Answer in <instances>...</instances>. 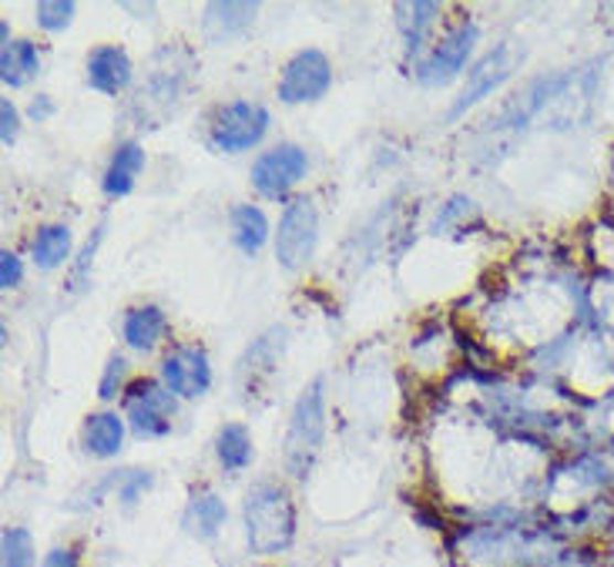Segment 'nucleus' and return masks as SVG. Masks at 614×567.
<instances>
[{"label":"nucleus","instance_id":"obj_25","mask_svg":"<svg viewBox=\"0 0 614 567\" xmlns=\"http://www.w3.org/2000/svg\"><path fill=\"white\" fill-rule=\"evenodd\" d=\"M21 279H24L21 259H18L14 253H0V286L14 289V286H21Z\"/></svg>","mask_w":614,"mask_h":567},{"label":"nucleus","instance_id":"obj_18","mask_svg":"<svg viewBox=\"0 0 614 567\" xmlns=\"http://www.w3.org/2000/svg\"><path fill=\"white\" fill-rule=\"evenodd\" d=\"M225 517H229L225 504H222L212 491H202V494L192 498L189 514H186V524L192 527V534H199V537L209 541V537L219 534V527L225 524Z\"/></svg>","mask_w":614,"mask_h":567},{"label":"nucleus","instance_id":"obj_15","mask_svg":"<svg viewBox=\"0 0 614 567\" xmlns=\"http://www.w3.org/2000/svg\"><path fill=\"white\" fill-rule=\"evenodd\" d=\"M125 440V420H118V414H95L84 424V450L92 457H118Z\"/></svg>","mask_w":614,"mask_h":567},{"label":"nucleus","instance_id":"obj_27","mask_svg":"<svg viewBox=\"0 0 614 567\" xmlns=\"http://www.w3.org/2000/svg\"><path fill=\"white\" fill-rule=\"evenodd\" d=\"M98 242H102V232H98V235H95V238L84 246V253H81V263H77V269H74V276H71V289H81V282H84V276H87V266H92V259H95Z\"/></svg>","mask_w":614,"mask_h":567},{"label":"nucleus","instance_id":"obj_26","mask_svg":"<svg viewBox=\"0 0 614 567\" xmlns=\"http://www.w3.org/2000/svg\"><path fill=\"white\" fill-rule=\"evenodd\" d=\"M0 138H4V145H11L18 138V108L11 98L0 101Z\"/></svg>","mask_w":614,"mask_h":567},{"label":"nucleus","instance_id":"obj_19","mask_svg":"<svg viewBox=\"0 0 614 567\" xmlns=\"http://www.w3.org/2000/svg\"><path fill=\"white\" fill-rule=\"evenodd\" d=\"M215 453H219V463L225 470H245L248 460H252V440H248V430L242 424H225L219 430V440H215Z\"/></svg>","mask_w":614,"mask_h":567},{"label":"nucleus","instance_id":"obj_17","mask_svg":"<svg viewBox=\"0 0 614 567\" xmlns=\"http://www.w3.org/2000/svg\"><path fill=\"white\" fill-rule=\"evenodd\" d=\"M232 238L245 256H255L269 238V222L255 205H235L232 208Z\"/></svg>","mask_w":614,"mask_h":567},{"label":"nucleus","instance_id":"obj_3","mask_svg":"<svg viewBox=\"0 0 614 567\" xmlns=\"http://www.w3.org/2000/svg\"><path fill=\"white\" fill-rule=\"evenodd\" d=\"M269 131V111L252 101H232L222 105L212 115L209 125V141L219 151H245L262 141V135Z\"/></svg>","mask_w":614,"mask_h":567},{"label":"nucleus","instance_id":"obj_8","mask_svg":"<svg viewBox=\"0 0 614 567\" xmlns=\"http://www.w3.org/2000/svg\"><path fill=\"white\" fill-rule=\"evenodd\" d=\"M474 44H477V28L474 24L454 28L441 44L433 47V54L420 64L416 77L423 81V85H447V81H454L464 71Z\"/></svg>","mask_w":614,"mask_h":567},{"label":"nucleus","instance_id":"obj_21","mask_svg":"<svg viewBox=\"0 0 614 567\" xmlns=\"http://www.w3.org/2000/svg\"><path fill=\"white\" fill-rule=\"evenodd\" d=\"M436 11H441V8H436V4H423V0H416V4H396L400 28H403V34H406V41H410L413 51L420 47V41H423L426 28L433 24V14Z\"/></svg>","mask_w":614,"mask_h":567},{"label":"nucleus","instance_id":"obj_14","mask_svg":"<svg viewBox=\"0 0 614 567\" xmlns=\"http://www.w3.org/2000/svg\"><path fill=\"white\" fill-rule=\"evenodd\" d=\"M252 18H255V4H232V0H229V4H209L205 8L202 28H205L209 41L222 44V41L242 34L252 24Z\"/></svg>","mask_w":614,"mask_h":567},{"label":"nucleus","instance_id":"obj_16","mask_svg":"<svg viewBox=\"0 0 614 567\" xmlns=\"http://www.w3.org/2000/svg\"><path fill=\"white\" fill-rule=\"evenodd\" d=\"M38 71H41V57L31 41L4 44V54H0V77H4L8 88H24Z\"/></svg>","mask_w":614,"mask_h":567},{"label":"nucleus","instance_id":"obj_13","mask_svg":"<svg viewBox=\"0 0 614 567\" xmlns=\"http://www.w3.org/2000/svg\"><path fill=\"white\" fill-rule=\"evenodd\" d=\"M141 169H145V151H141V145H135V141L121 145V148L115 151V158H112L108 172H105V182H102L105 195H112V199L128 195V192L135 189V179H138Z\"/></svg>","mask_w":614,"mask_h":567},{"label":"nucleus","instance_id":"obj_7","mask_svg":"<svg viewBox=\"0 0 614 567\" xmlns=\"http://www.w3.org/2000/svg\"><path fill=\"white\" fill-rule=\"evenodd\" d=\"M332 85V67L322 51H299L279 81V98L286 105H303V101H319Z\"/></svg>","mask_w":614,"mask_h":567},{"label":"nucleus","instance_id":"obj_28","mask_svg":"<svg viewBox=\"0 0 614 567\" xmlns=\"http://www.w3.org/2000/svg\"><path fill=\"white\" fill-rule=\"evenodd\" d=\"M148 488H151V473H141V470H138V473H131V477H128V483L121 488V501H125V504H135V501H138V494H141V491H148Z\"/></svg>","mask_w":614,"mask_h":567},{"label":"nucleus","instance_id":"obj_30","mask_svg":"<svg viewBox=\"0 0 614 567\" xmlns=\"http://www.w3.org/2000/svg\"><path fill=\"white\" fill-rule=\"evenodd\" d=\"M51 111H54V105H51L47 98H41V101H34V105H31V115H34L38 121H44V118H47Z\"/></svg>","mask_w":614,"mask_h":567},{"label":"nucleus","instance_id":"obj_20","mask_svg":"<svg viewBox=\"0 0 614 567\" xmlns=\"http://www.w3.org/2000/svg\"><path fill=\"white\" fill-rule=\"evenodd\" d=\"M71 253V232L67 225H44L34 238V263L41 269H57Z\"/></svg>","mask_w":614,"mask_h":567},{"label":"nucleus","instance_id":"obj_29","mask_svg":"<svg viewBox=\"0 0 614 567\" xmlns=\"http://www.w3.org/2000/svg\"><path fill=\"white\" fill-rule=\"evenodd\" d=\"M44 567H81V560H77V554L71 547H54L44 557Z\"/></svg>","mask_w":614,"mask_h":567},{"label":"nucleus","instance_id":"obj_12","mask_svg":"<svg viewBox=\"0 0 614 567\" xmlns=\"http://www.w3.org/2000/svg\"><path fill=\"white\" fill-rule=\"evenodd\" d=\"M165 327H168V319H165V312L158 306H138V309H131L125 315L121 333H125V343L131 350H141L145 353V350H155L158 346V340L165 336Z\"/></svg>","mask_w":614,"mask_h":567},{"label":"nucleus","instance_id":"obj_10","mask_svg":"<svg viewBox=\"0 0 614 567\" xmlns=\"http://www.w3.org/2000/svg\"><path fill=\"white\" fill-rule=\"evenodd\" d=\"M514 64H510V51L507 47H497L494 54H487L470 74H467V88L464 95L457 98V105L451 108V118H460L470 105H477L480 98H487L497 85H504V81L510 77Z\"/></svg>","mask_w":614,"mask_h":567},{"label":"nucleus","instance_id":"obj_6","mask_svg":"<svg viewBox=\"0 0 614 567\" xmlns=\"http://www.w3.org/2000/svg\"><path fill=\"white\" fill-rule=\"evenodd\" d=\"M306 151L296 145H279L266 154H258L252 165V185L266 199H286L303 179H306Z\"/></svg>","mask_w":614,"mask_h":567},{"label":"nucleus","instance_id":"obj_4","mask_svg":"<svg viewBox=\"0 0 614 567\" xmlns=\"http://www.w3.org/2000/svg\"><path fill=\"white\" fill-rule=\"evenodd\" d=\"M125 410L138 437H165L174 417V396L155 379H135L125 389Z\"/></svg>","mask_w":614,"mask_h":567},{"label":"nucleus","instance_id":"obj_2","mask_svg":"<svg viewBox=\"0 0 614 567\" xmlns=\"http://www.w3.org/2000/svg\"><path fill=\"white\" fill-rule=\"evenodd\" d=\"M326 434V399H322V379H316L296 403L289 437H286V470L293 477H306Z\"/></svg>","mask_w":614,"mask_h":567},{"label":"nucleus","instance_id":"obj_22","mask_svg":"<svg viewBox=\"0 0 614 567\" xmlns=\"http://www.w3.org/2000/svg\"><path fill=\"white\" fill-rule=\"evenodd\" d=\"M4 567H34V541L24 527L4 531Z\"/></svg>","mask_w":614,"mask_h":567},{"label":"nucleus","instance_id":"obj_24","mask_svg":"<svg viewBox=\"0 0 614 567\" xmlns=\"http://www.w3.org/2000/svg\"><path fill=\"white\" fill-rule=\"evenodd\" d=\"M121 379H125V360L121 356H112L108 360V370H105V376H102V399H112V396H118V389H121Z\"/></svg>","mask_w":614,"mask_h":567},{"label":"nucleus","instance_id":"obj_11","mask_svg":"<svg viewBox=\"0 0 614 567\" xmlns=\"http://www.w3.org/2000/svg\"><path fill=\"white\" fill-rule=\"evenodd\" d=\"M87 85L102 95H118L131 85V57L115 47V44H102L87 57Z\"/></svg>","mask_w":614,"mask_h":567},{"label":"nucleus","instance_id":"obj_9","mask_svg":"<svg viewBox=\"0 0 614 567\" xmlns=\"http://www.w3.org/2000/svg\"><path fill=\"white\" fill-rule=\"evenodd\" d=\"M161 379L171 393H179V396H202L212 386V366H209L205 350H199V346L171 350L161 363Z\"/></svg>","mask_w":614,"mask_h":567},{"label":"nucleus","instance_id":"obj_23","mask_svg":"<svg viewBox=\"0 0 614 567\" xmlns=\"http://www.w3.org/2000/svg\"><path fill=\"white\" fill-rule=\"evenodd\" d=\"M74 18V4L71 0H41L38 4V24L44 31H64Z\"/></svg>","mask_w":614,"mask_h":567},{"label":"nucleus","instance_id":"obj_5","mask_svg":"<svg viewBox=\"0 0 614 567\" xmlns=\"http://www.w3.org/2000/svg\"><path fill=\"white\" fill-rule=\"evenodd\" d=\"M316 238H319V215L309 199H296L286 205L283 222H279V238H276V259L286 269H303L313 253H316Z\"/></svg>","mask_w":614,"mask_h":567},{"label":"nucleus","instance_id":"obj_1","mask_svg":"<svg viewBox=\"0 0 614 567\" xmlns=\"http://www.w3.org/2000/svg\"><path fill=\"white\" fill-rule=\"evenodd\" d=\"M245 537L252 554L273 557L296 537V507L279 483H255L245 494Z\"/></svg>","mask_w":614,"mask_h":567}]
</instances>
